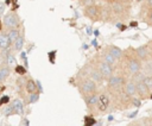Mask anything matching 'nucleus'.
Segmentation results:
<instances>
[{
	"mask_svg": "<svg viewBox=\"0 0 152 126\" xmlns=\"http://www.w3.org/2000/svg\"><path fill=\"white\" fill-rule=\"evenodd\" d=\"M142 82L152 90V75H147V76H144L142 77Z\"/></svg>",
	"mask_w": 152,
	"mask_h": 126,
	"instance_id": "nucleus-26",
	"label": "nucleus"
},
{
	"mask_svg": "<svg viewBox=\"0 0 152 126\" xmlns=\"http://www.w3.org/2000/svg\"><path fill=\"white\" fill-rule=\"evenodd\" d=\"M84 97V101H86V105L88 107L89 111H96V107H97V99H99V93L97 90L95 93H91L87 96H83Z\"/></svg>",
	"mask_w": 152,
	"mask_h": 126,
	"instance_id": "nucleus-11",
	"label": "nucleus"
},
{
	"mask_svg": "<svg viewBox=\"0 0 152 126\" xmlns=\"http://www.w3.org/2000/svg\"><path fill=\"white\" fill-rule=\"evenodd\" d=\"M145 8V7H142ZM145 23L148 26H152V7L151 8H145V17H144Z\"/></svg>",
	"mask_w": 152,
	"mask_h": 126,
	"instance_id": "nucleus-23",
	"label": "nucleus"
},
{
	"mask_svg": "<svg viewBox=\"0 0 152 126\" xmlns=\"http://www.w3.org/2000/svg\"><path fill=\"white\" fill-rule=\"evenodd\" d=\"M38 97H39V94H38V92H36V93H31V94H30V99H28V102L33 103V102H36V101L38 100Z\"/></svg>",
	"mask_w": 152,
	"mask_h": 126,
	"instance_id": "nucleus-27",
	"label": "nucleus"
},
{
	"mask_svg": "<svg viewBox=\"0 0 152 126\" xmlns=\"http://www.w3.org/2000/svg\"><path fill=\"white\" fill-rule=\"evenodd\" d=\"M95 67L97 68V70L100 71V74H101V76L103 77V80H107L109 76H112L113 74H114V71H115V69L112 67V65H109L108 63H106V62H103L102 59H100L99 57L96 58V61H95Z\"/></svg>",
	"mask_w": 152,
	"mask_h": 126,
	"instance_id": "nucleus-7",
	"label": "nucleus"
},
{
	"mask_svg": "<svg viewBox=\"0 0 152 126\" xmlns=\"http://www.w3.org/2000/svg\"><path fill=\"white\" fill-rule=\"evenodd\" d=\"M134 53L135 56L141 61V62H145V61H148V50H147V45H141L139 48H137L134 50Z\"/></svg>",
	"mask_w": 152,
	"mask_h": 126,
	"instance_id": "nucleus-15",
	"label": "nucleus"
},
{
	"mask_svg": "<svg viewBox=\"0 0 152 126\" xmlns=\"http://www.w3.org/2000/svg\"><path fill=\"white\" fill-rule=\"evenodd\" d=\"M109 102H110L109 94L108 93H104V92L103 93H100L99 94V99H97V107H96V109L100 111V112H104L108 108Z\"/></svg>",
	"mask_w": 152,
	"mask_h": 126,
	"instance_id": "nucleus-9",
	"label": "nucleus"
},
{
	"mask_svg": "<svg viewBox=\"0 0 152 126\" xmlns=\"http://www.w3.org/2000/svg\"><path fill=\"white\" fill-rule=\"evenodd\" d=\"M6 34H7L8 39L11 40V43H13L18 38V36L20 34V31H19L18 27H13V29H8L7 32H6Z\"/></svg>",
	"mask_w": 152,
	"mask_h": 126,
	"instance_id": "nucleus-18",
	"label": "nucleus"
},
{
	"mask_svg": "<svg viewBox=\"0 0 152 126\" xmlns=\"http://www.w3.org/2000/svg\"><path fill=\"white\" fill-rule=\"evenodd\" d=\"M125 1H127V2H132V0H125Z\"/></svg>",
	"mask_w": 152,
	"mask_h": 126,
	"instance_id": "nucleus-36",
	"label": "nucleus"
},
{
	"mask_svg": "<svg viewBox=\"0 0 152 126\" xmlns=\"http://www.w3.org/2000/svg\"><path fill=\"white\" fill-rule=\"evenodd\" d=\"M103 1H106V2H109V1H112V0H103Z\"/></svg>",
	"mask_w": 152,
	"mask_h": 126,
	"instance_id": "nucleus-35",
	"label": "nucleus"
},
{
	"mask_svg": "<svg viewBox=\"0 0 152 126\" xmlns=\"http://www.w3.org/2000/svg\"><path fill=\"white\" fill-rule=\"evenodd\" d=\"M10 73H11L10 65H7L5 62L2 64H0V83H2L10 76Z\"/></svg>",
	"mask_w": 152,
	"mask_h": 126,
	"instance_id": "nucleus-16",
	"label": "nucleus"
},
{
	"mask_svg": "<svg viewBox=\"0 0 152 126\" xmlns=\"http://www.w3.org/2000/svg\"><path fill=\"white\" fill-rule=\"evenodd\" d=\"M141 70H142V74L152 75V61L151 59L145 61L144 62V67H141Z\"/></svg>",
	"mask_w": 152,
	"mask_h": 126,
	"instance_id": "nucleus-22",
	"label": "nucleus"
},
{
	"mask_svg": "<svg viewBox=\"0 0 152 126\" xmlns=\"http://www.w3.org/2000/svg\"><path fill=\"white\" fill-rule=\"evenodd\" d=\"M12 44H13V50L14 51H20L23 49V46H24V36L19 34L18 38Z\"/></svg>",
	"mask_w": 152,
	"mask_h": 126,
	"instance_id": "nucleus-21",
	"label": "nucleus"
},
{
	"mask_svg": "<svg viewBox=\"0 0 152 126\" xmlns=\"http://www.w3.org/2000/svg\"><path fill=\"white\" fill-rule=\"evenodd\" d=\"M78 90L82 94V96H87V95L95 93L97 90V84L91 78L86 77V78L81 80V82L78 83Z\"/></svg>",
	"mask_w": 152,
	"mask_h": 126,
	"instance_id": "nucleus-5",
	"label": "nucleus"
},
{
	"mask_svg": "<svg viewBox=\"0 0 152 126\" xmlns=\"http://www.w3.org/2000/svg\"><path fill=\"white\" fill-rule=\"evenodd\" d=\"M144 0H135V2H138V4H140V2H142Z\"/></svg>",
	"mask_w": 152,
	"mask_h": 126,
	"instance_id": "nucleus-34",
	"label": "nucleus"
},
{
	"mask_svg": "<svg viewBox=\"0 0 152 126\" xmlns=\"http://www.w3.org/2000/svg\"><path fill=\"white\" fill-rule=\"evenodd\" d=\"M135 88H137V95H139L141 99H146L151 94V89L142 82V78L135 82Z\"/></svg>",
	"mask_w": 152,
	"mask_h": 126,
	"instance_id": "nucleus-10",
	"label": "nucleus"
},
{
	"mask_svg": "<svg viewBox=\"0 0 152 126\" xmlns=\"http://www.w3.org/2000/svg\"><path fill=\"white\" fill-rule=\"evenodd\" d=\"M12 107H13V111L15 114H23L24 112V106H23V102L18 99H15L13 102H12Z\"/></svg>",
	"mask_w": 152,
	"mask_h": 126,
	"instance_id": "nucleus-20",
	"label": "nucleus"
},
{
	"mask_svg": "<svg viewBox=\"0 0 152 126\" xmlns=\"http://www.w3.org/2000/svg\"><path fill=\"white\" fill-rule=\"evenodd\" d=\"M126 80H125V75L124 74H113L112 76H109L107 78V92L114 96V97H119L122 94V88L125 84Z\"/></svg>",
	"mask_w": 152,
	"mask_h": 126,
	"instance_id": "nucleus-2",
	"label": "nucleus"
},
{
	"mask_svg": "<svg viewBox=\"0 0 152 126\" xmlns=\"http://www.w3.org/2000/svg\"><path fill=\"white\" fill-rule=\"evenodd\" d=\"M104 8L107 11L108 18L126 20L131 14V2H127L125 0H112L107 2Z\"/></svg>",
	"mask_w": 152,
	"mask_h": 126,
	"instance_id": "nucleus-1",
	"label": "nucleus"
},
{
	"mask_svg": "<svg viewBox=\"0 0 152 126\" xmlns=\"http://www.w3.org/2000/svg\"><path fill=\"white\" fill-rule=\"evenodd\" d=\"M11 40L8 39L6 33H0V49L2 50H7L11 46Z\"/></svg>",
	"mask_w": 152,
	"mask_h": 126,
	"instance_id": "nucleus-17",
	"label": "nucleus"
},
{
	"mask_svg": "<svg viewBox=\"0 0 152 126\" xmlns=\"http://www.w3.org/2000/svg\"><path fill=\"white\" fill-rule=\"evenodd\" d=\"M20 25V18L15 12H8L2 18V26L8 30L13 27H19Z\"/></svg>",
	"mask_w": 152,
	"mask_h": 126,
	"instance_id": "nucleus-6",
	"label": "nucleus"
},
{
	"mask_svg": "<svg viewBox=\"0 0 152 126\" xmlns=\"http://www.w3.org/2000/svg\"><path fill=\"white\" fill-rule=\"evenodd\" d=\"M4 11H5V6H4V4L0 2V15L4 13Z\"/></svg>",
	"mask_w": 152,
	"mask_h": 126,
	"instance_id": "nucleus-33",
	"label": "nucleus"
},
{
	"mask_svg": "<svg viewBox=\"0 0 152 126\" xmlns=\"http://www.w3.org/2000/svg\"><path fill=\"white\" fill-rule=\"evenodd\" d=\"M104 49H106L114 58H116L119 62L124 58V53H125V52H124L119 46H116V45H114V44H109V45H107Z\"/></svg>",
	"mask_w": 152,
	"mask_h": 126,
	"instance_id": "nucleus-14",
	"label": "nucleus"
},
{
	"mask_svg": "<svg viewBox=\"0 0 152 126\" xmlns=\"http://www.w3.org/2000/svg\"><path fill=\"white\" fill-rule=\"evenodd\" d=\"M86 68H87V67H86ZM87 70H88V73H87L88 77H89V78H91L93 81H95L97 86H99V84H101V83L103 82V77L101 76L100 71L97 70V68H96L95 65H93V67H88V68H87Z\"/></svg>",
	"mask_w": 152,
	"mask_h": 126,
	"instance_id": "nucleus-12",
	"label": "nucleus"
},
{
	"mask_svg": "<svg viewBox=\"0 0 152 126\" xmlns=\"http://www.w3.org/2000/svg\"><path fill=\"white\" fill-rule=\"evenodd\" d=\"M84 122H86V125H93V124H95V120L93 118H86Z\"/></svg>",
	"mask_w": 152,
	"mask_h": 126,
	"instance_id": "nucleus-31",
	"label": "nucleus"
},
{
	"mask_svg": "<svg viewBox=\"0 0 152 126\" xmlns=\"http://www.w3.org/2000/svg\"><path fill=\"white\" fill-rule=\"evenodd\" d=\"M144 7L145 8H151L152 7V0H144Z\"/></svg>",
	"mask_w": 152,
	"mask_h": 126,
	"instance_id": "nucleus-30",
	"label": "nucleus"
},
{
	"mask_svg": "<svg viewBox=\"0 0 152 126\" xmlns=\"http://www.w3.org/2000/svg\"><path fill=\"white\" fill-rule=\"evenodd\" d=\"M122 95L127 99H132L137 95V88H135V82L133 80H126L124 88H122Z\"/></svg>",
	"mask_w": 152,
	"mask_h": 126,
	"instance_id": "nucleus-8",
	"label": "nucleus"
},
{
	"mask_svg": "<svg viewBox=\"0 0 152 126\" xmlns=\"http://www.w3.org/2000/svg\"><path fill=\"white\" fill-rule=\"evenodd\" d=\"M99 58L100 59H102L103 62H106V63H108L109 65H112L114 69L118 67V63H119V61L116 59V58H114L106 49H103L101 52H100V55H99Z\"/></svg>",
	"mask_w": 152,
	"mask_h": 126,
	"instance_id": "nucleus-13",
	"label": "nucleus"
},
{
	"mask_svg": "<svg viewBox=\"0 0 152 126\" xmlns=\"http://www.w3.org/2000/svg\"><path fill=\"white\" fill-rule=\"evenodd\" d=\"M13 113H14V111H13L12 105H7V106H6V108H4V109H2V114H4V115H6V116L12 115Z\"/></svg>",
	"mask_w": 152,
	"mask_h": 126,
	"instance_id": "nucleus-25",
	"label": "nucleus"
},
{
	"mask_svg": "<svg viewBox=\"0 0 152 126\" xmlns=\"http://www.w3.org/2000/svg\"><path fill=\"white\" fill-rule=\"evenodd\" d=\"M94 2H95V0H81V4H82L83 6L89 5V4H94Z\"/></svg>",
	"mask_w": 152,
	"mask_h": 126,
	"instance_id": "nucleus-32",
	"label": "nucleus"
},
{
	"mask_svg": "<svg viewBox=\"0 0 152 126\" xmlns=\"http://www.w3.org/2000/svg\"><path fill=\"white\" fill-rule=\"evenodd\" d=\"M84 15L93 21H101L103 19V7L97 4H89L84 6Z\"/></svg>",
	"mask_w": 152,
	"mask_h": 126,
	"instance_id": "nucleus-3",
	"label": "nucleus"
},
{
	"mask_svg": "<svg viewBox=\"0 0 152 126\" xmlns=\"http://www.w3.org/2000/svg\"><path fill=\"white\" fill-rule=\"evenodd\" d=\"M8 101H10V97H8L7 95L2 96V97L0 99V106H2V105H5V103H7Z\"/></svg>",
	"mask_w": 152,
	"mask_h": 126,
	"instance_id": "nucleus-29",
	"label": "nucleus"
},
{
	"mask_svg": "<svg viewBox=\"0 0 152 126\" xmlns=\"http://www.w3.org/2000/svg\"><path fill=\"white\" fill-rule=\"evenodd\" d=\"M15 73H18L19 75H24L26 73V69L24 67H21V65H17L15 67Z\"/></svg>",
	"mask_w": 152,
	"mask_h": 126,
	"instance_id": "nucleus-28",
	"label": "nucleus"
},
{
	"mask_svg": "<svg viewBox=\"0 0 152 126\" xmlns=\"http://www.w3.org/2000/svg\"><path fill=\"white\" fill-rule=\"evenodd\" d=\"M126 59V70L129 75H134V74H138L141 71V67H142V63L141 61L135 56L134 53V50H133V55H128Z\"/></svg>",
	"mask_w": 152,
	"mask_h": 126,
	"instance_id": "nucleus-4",
	"label": "nucleus"
},
{
	"mask_svg": "<svg viewBox=\"0 0 152 126\" xmlns=\"http://www.w3.org/2000/svg\"><path fill=\"white\" fill-rule=\"evenodd\" d=\"M5 58H6V59H5V63H6L7 65H13V64L15 63V57H14L13 53H11V52L7 53V55L5 56Z\"/></svg>",
	"mask_w": 152,
	"mask_h": 126,
	"instance_id": "nucleus-24",
	"label": "nucleus"
},
{
	"mask_svg": "<svg viewBox=\"0 0 152 126\" xmlns=\"http://www.w3.org/2000/svg\"><path fill=\"white\" fill-rule=\"evenodd\" d=\"M25 89H26V92H27L28 94L38 92V87H37V83H36L33 80H27V81H26V84H25Z\"/></svg>",
	"mask_w": 152,
	"mask_h": 126,
	"instance_id": "nucleus-19",
	"label": "nucleus"
}]
</instances>
